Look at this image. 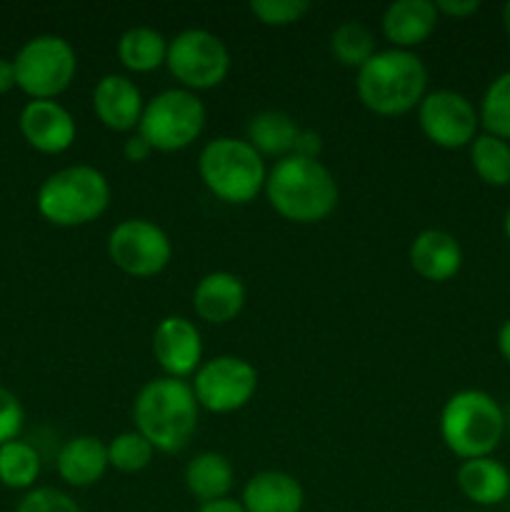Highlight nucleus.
Segmentation results:
<instances>
[{
    "mask_svg": "<svg viewBox=\"0 0 510 512\" xmlns=\"http://www.w3.org/2000/svg\"><path fill=\"white\" fill-rule=\"evenodd\" d=\"M153 455L155 448L138 430L115 435L108 443V463L110 468L120 470V473H140L153 463Z\"/></svg>",
    "mask_w": 510,
    "mask_h": 512,
    "instance_id": "29",
    "label": "nucleus"
},
{
    "mask_svg": "<svg viewBox=\"0 0 510 512\" xmlns=\"http://www.w3.org/2000/svg\"><path fill=\"white\" fill-rule=\"evenodd\" d=\"M248 290L238 275L228 270H215L203 275L193 290V310L203 323L228 325L243 313Z\"/></svg>",
    "mask_w": 510,
    "mask_h": 512,
    "instance_id": "16",
    "label": "nucleus"
},
{
    "mask_svg": "<svg viewBox=\"0 0 510 512\" xmlns=\"http://www.w3.org/2000/svg\"><path fill=\"white\" fill-rule=\"evenodd\" d=\"M503 25H505V33L510 35V3H505L503 8Z\"/></svg>",
    "mask_w": 510,
    "mask_h": 512,
    "instance_id": "39",
    "label": "nucleus"
},
{
    "mask_svg": "<svg viewBox=\"0 0 510 512\" xmlns=\"http://www.w3.org/2000/svg\"><path fill=\"white\" fill-rule=\"evenodd\" d=\"M95 118L115 133H133L143 118L145 100L138 85L128 75L110 73L95 83L93 88Z\"/></svg>",
    "mask_w": 510,
    "mask_h": 512,
    "instance_id": "15",
    "label": "nucleus"
},
{
    "mask_svg": "<svg viewBox=\"0 0 510 512\" xmlns=\"http://www.w3.org/2000/svg\"><path fill=\"white\" fill-rule=\"evenodd\" d=\"M435 8H438L440 15H448V18H455V20H465L470 18V15L478 13L480 3L478 0H438Z\"/></svg>",
    "mask_w": 510,
    "mask_h": 512,
    "instance_id": "33",
    "label": "nucleus"
},
{
    "mask_svg": "<svg viewBox=\"0 0 510 512\" xmlns=\"http://www.w3.org/2000/svg\"><path fill=\"white\" fill-rule=\"evenodd\" d=\"M330 53L345 68L360 70L378 50H375V35L360 20H345L343 25L330 35Z\"/></svg>",
    "mask_w": 510,
    "mask_h": 512,
    "instance_id": "26",
    "label": "nucleus"
},
{
    "mask_svg": "<svg viewBox=\"0 0 510 512\" xmlns=\"http://www.w3.org/2000/svg\"><path fill=\"white\" fill-rule=\"evenodd\" d=\"M248 8L258 23L268 25V28H285V25L303 20L313 5L308 0H253Z\"/></svg>",
    "mask_w": 510,
    "mask_h": 512,
    "instance_id": "30",
    "label": "nucleus"
},
{
    "mask_svg": "<svg viewBox=\"0 0 510 512\" xmlns=\"http://www.w3.org/2000/svg\"><path fill=\"white\" fill-rule=\"evenodd\" d=\"M258 390V370L238 355H218L205 360L193 375V393L200 408L228 415L245 408Z\"/></svg>",
    "mask_w": 510,
    "mask_h": 512,
    "instance_id": "11",
    "label": "nucleus"
},
{
    "mask_svg": "<svg viewBox=\"0 0 510 512\" xmlns=\"http://www.w3.org/2000/svg\"><path fill=\"white\" fill-rule=\"evenodd\" d=\"M440 13L430 0H395L385 8L383 35L393 48L410 50L423 45L438 28Z\"/></svg>",
    "mask_w": 510,
    "mask_h": 512,
    "instance_id": "18",
    "label": "nucleus"
},
{
    "mask_svg": "<svg viewBox=\"0 0 510 512\" xmlns=\"http://www.w3.org/2000/svg\"><path fill=\"white\" fill-rule=\"evenodd\" d=\"M298 123L285 110H263V113L253 115L248 123V143L258 150L260 155H270V158H288L295 150V140L300 135Z\"/></svg>",
    "mask_w": 510,
    "mask_h": 512,
    "instance_id": "23",
    "label": "nucleus"
},
{
    "mask_svg": "<svg viewBox=\"0 0 510 512\" xmlns=\"http://www.w3.org/2000/svg\"><path fill=\"white\" fill-rule=\"evenodd\" d=\"M55 465L60 480H65L70 488H93L110 468L108 445L95 435H75L60 448Z\"/></svg>",
    "mask_w": 510,
    "mask_h": 512,
    "instance_id": "20",
    "label": "nucleus"
},
{
    "mask_svg": "<svg viewBox=\"0 0 510 512\" xmlns=\"http://www.w3.org/2000/svg\"><path fill=\"white\" fill-rule=\"evenodd\" d=\"M15 512H80V505L58 488H33L23 495Z\"/></svg>",
    "mask_w": 510,
    "mask_h": 512,
    "instance_id": "31",
    "label": "nucleus"
},
{
    "mask_svg": "<svg viewBox=\"0 0 510 512\" xmlns=\"http://www.w3.org/2000/svg\"><path fill=\"white\" fill-rule=\"evenodd\" d=\"M200 405L193 385L178 378L148 380L133 403L135 430L160 453H180L198 430Z\"/></svg>",
    "mask_w": 510,
    "mask_h": 512,
    "instance_id": "2",
    "label": "nucleus"
},
{
    "mask_svg": "<svg viewBox=\"0 0 510 512\" xmlns=\"http://www.w3.org/2000/svg\"><path fill=\"white\" fill-rule=\"evenodd\" d=\"M470 165L475 175L490 188H508L510 185V143L495 135L478 133L470 143Z\"/></svg>",
    "mask_w": 510,
    "mask_h": 512,
    "instance_id": "25",
    "label": "nucleus"
},
{
    "mask_svg": "<svg viewBox=\"0 0 510 512\" xmlns=\"http://www.w3.org/2000/svg\"><path fill=\"white\" fill-rule=\"evenodd\" d=\"M355 93L370 113L398 118L420 105L428 93V70L413 50H378L355 78Z\"/></svg>",
    "mask_w": 510,
    "mask_h": 512,
    "instance_id": "3",
    "label": "nucleus"
},
{
    "mask_svg": "<svg viewBox=\"0 0 510 512\" xmlns=\"http://www.w3.org/2000/svg\"><path fill=\"white\" fill-rule=\"evenodd\" d=\"M40 475V453L25 440L0 445V483L10 490H30Z\"/></svg>",
    "mask_w": 510,
    "mask_h": 512,
    "instance_id": "27",
    "label": "nucleus"
},
{
    "mask_svg": "<svg viewBox=\"0 0 510 512\" xmlns=\"http://www.w3.org/2000/svg\"><path fill=\"white\" fill-rule=\"evenodd\" d=\"M165 68L178 80L180 88L198 93L218 88L228 78L230 53L223 40L210 30L188 28L168 40Z\"/></svg>",
    "mask_w": 510,
    "mask_h": 512,
    "instance_id": "9",
    "label": "nucleus"
},
{
    "mask_svg": "<svg viewBox=\"0 0 510 512\" xmlns=\"http://www.w3.org/2000/svg\"><path fill=\"white\" fill-rule=\"evenodd\" d=\"M25 143L45 155H60L75 143V118L58 100H30L20 113Z\"/></svg>",
    "mask_w": 510,
    "mask_h": 512,
    "instance_id": "14",
    "label": "nucleus"
},
{
    "mask_svg": "<svg viewBox=\"0 0 510 512\" xmlns=\"http://www.w3.org/2000/svg\"><path fill=\"white\" fill-rule=\"evenodd\" d=\"M418 123L425 138L445 150L470 148L480 128L475 105L463 93L448 88L425 93L418 105Z\"/></svg>",
    "mask_w": 510,
    "mask_h": 512,
    "instance_id": "12",
    "label": "nucleus"
},
{
    "mask_svg": "<svg viewBox=\"0 0 510 512\" xmlns=\"http://www.w3.org/2000/svg\"><path fill=\"white\" fill-rule=\"evenodd\" d=\"M455 483L460 493L480 508H493L510 498V470L495 458L463 460Z\"/></svg>",
    "mask_w": 510,
    "mask_h": 512,
    "instance_id": "21",
    "label": "nucleus"
},
{
    "mask_svg": "<svg viewBox=\"0 0 510 512\" xmlns=\"http://www.w3.org/2000/svg\"><path fill=\"white\" fill-rule=\"evenodd\" d=\"M195 512H245V510H243V505L238 503V500L225 498V500H215V503L200 505V508Z\"/></svg>",
    "mask_w": 510,
    "mask_h": 512,
    "instance_id": "37",
    "label": "nucleus"
},
{
    "mask_svg": "<svg viewBox=\"0 0 510 512\" xmlns=\"http://www.w3.org/2000/svg\"><path fill=\"white\" fill-rule=\"evenodd\" d=\"M415 273L430 283H448L463 268V248L448 230L430 228L413 238L408 250Z\"/></svg>",
    "mask_w": 510,
    "mask_h": 512,
    "instance_id": "17",
    "label": "nucleus"
},
{
    "mask_svg": "<svg viewBox=\"0 0 510 512\" xmlns=\"http://www.w3.org/2000/svg\"><path fill=\"white\" fill-rule=\"evenodd\" d=\"M498 350H500V355H503L505 363L510 365V318L505 320L498 330Z\"/></svg>",
    "mask_w": 510,
    "mask_h": 512,
    "instance_id": "38",
    "label": "nucleus"
},
{
    "mask_svg": "<svg viewBox=\"0 0 510 512\" xmlns=\"http://www.w3.org/2000/svg\"><path fill=\"white\" fill-rule=\"evenodd\" d=\"M168 58V38L148 25L125 30L118 40V60L130 73H153Z\"/></svg>",
    "mask_w": 510,
    "mask_h": 512,
    "instance_id": "24",
    "label": "nucleus"
},
{
    "mask_svg": "<svg viewBox=\"0 0 510 512\" xmlns=\"http://www.w3.org/2000/svg\"><path fill=\"white\" fill-rule=\"evenodd\" d=\"M153 153L155 150L150 148V143L140 133H130L128 138H125L123 155L128 163H145V160H148Z\"/></svg>",
    "mask_w": 510,
    "mask_h": 512,
    "instance_id": "34",
    "label": "nucleus"
},
{
    "mask_svg": "<svg viewBox=\"0 0 510 512\" xmlns=\"http://www.w3.org/2000/svg\"><path fill=\"white\" fill-rule=\"evenodd\" d=\"M240 505L245 512H300L305 490L295 475L283 470H260L245 483Z\"/></svg>",
    "mask_w": 510,
    "mask_h": 512,
    "instance_id": "19",
    "label": "nucleus"
},
{
    "mask_svg": "<svg viewBox=\"0 0 510 512\" xmlns=\"http://www.w3.org/2000/svg\"><path fill=\"white\" fill-rule=\"evenodd\" d=\"M505 433V410L483 390H458L440 410V438L460 460L490 458Z\"/></svg>",
    "mask_w": 510,
    "mask_h": 512,
    "instance_id": "4",
    "label": "nucleus"
},
{
    "mask_svg": "<svg viewBox=\"0 0 510 512\" xmlns=\"http://www.w3.org/2000/svg\"><path fill=\"white\" fill-rule=\"evenodd\" d=\"M265 198L270 208L288 223H323L340 198L338 180L328 165L313 158H280L265 178Z\"/></svg>",
    "mask_w": 510,
    "mask_h": 512,
    "instance_id": "1",
    "label": "nucleus"
},
{
    "mask_svg": "<svg viewBox=\"0 0 510 512\" xmlns=\"http://www.w3.org/2000/svg\"><path fill=\"white\" fill-rule=\"evenodd\" d=\"M503 230H505V238L510 240V208L505 210V220H503Z\"/></svg>",
    "mask_w": 510,
    "mask_h": 512,
    "instance_id": "40",
    "label": "nucleus"
},
{
    "mask_svg": "<svg viewBox=\"0 0 510 512\" xmlns=\"http://www.w3.org/2000/svg\"><path fill=\"white\" fill-rule=\"evenodd\" d=\"M13 88H18L15 85V65L13 60H5L0 58V95L10 93Z\"/></svg>",
    "mask_w": 510,
    "mask_h": 512,
    "instance_id": "36",
    "label": "nucleus"
},
{
    "mask_svg": "<svg viewBox=\"0 0 510 512\" xmlns=\"http://www.w3.org/2000/svg\"><path fill=\"white\" fill-rule=\"evenodd\" d=\"M23 420L25 413L20 400L8 388L0 385V445L18 440L20 430H23Z\"/></svg>",
    "mask_w": 510,
    "mask_h": 512,
    "instance_id": "32",
    "label": "nucleus"
},
{
    "mask_svg": "<svg viewBox=\"0 0 510 512\" xmlns=\"http://www.w3.org/2000/svg\"><path fill=\"white\" fill-rule=\"evenodd\" d=\"M198 175L205 188L228 205H248L265 190L268 168L248 140L215 138L198 155Z\"/></svg>",
    "mask_w": 510,
    "mask_h": 512,
    "instance_id": "6",
    "label": "nucleus"
},
{
    "mask_svg": "<svg viewBox=\"0 0 510 512\" xmlns=\"http://www.w3.org/2000/svg\"><path fill=\"white\" fill-rule=\"evenodd\" d=\"M108 255L130 278H155L173 260V243L153 220L128 218L110 230Z\"/></svg>",
    "mask_w": 510,
    "mask_h": 512,
    "instance_id": "10",
    "label": "nucleus"
},
{
    "mask_svg": "<svg viewBox=\"0 0 510 512\" xmlns=\"http://www.w3.org/2000/svg\"><path fill=\"white\" fill-rule=\"evenodd\" d=\"M478 118L485 133L510 143V70L500 73L485 88L483 100H480Z\"/></svg>",
    "mask_w": 510,
    "mask_h": 512,
    "instance_id": "28",
    "label": "nucleus"
},
{
    "mask_svg": "<svg viewBox=\"0 0 510 512\" xmlns=\"http://www.w3.org/2000/svg\"><path fill=\"white\" fill-rule=\"evenodd\" d=\"M108 178L93 165H68L43 180L35 195L38 213L58 228H80L98 220L110 205Z\"/></svg>",
    "mask_w": 510,
    "mask_h": 512,
    "instance_id": "5",
    "label": "nucleus"
},
{
    "mask_svg": "<svg viewBox=\"0 0 510 512\" xmlns=\"http://www.w3.org/2000/svg\"><path fill=\"white\" fill-rule=\"evenodd\" d=\"M320 150H323V140H320L318 133L313 130H300L298 140H295L293 155H300V158H320Z\"/></svg>",
    "mask_w": 510,
    "mask_h": 512,
    "instance_id": "35",
    "label": "nucleus"
},
{
    "mask_svg": "<svg viewBox=\"0 0 510 512\" xmlns=\"http://www.w3.org/2000/svg\"><path fill=\"white\" fill-rule=\"evenodd\" d=\"M233 480V465L215 450L198 453L185 465V488L200 505L228 498V493L233 490Z\"/></svg>",
    "mask_w": 510,
    "mask_h": 512,
    "instance_id": "22",
    "label": "nucleus"
},
{
    "mask_svg": "<svg viewBox=\"0 0 510 512\" xmlns=\"http://www.w3.org/2000/svg\"><path fill=\"white\" fill-rule=\"evenodd\" d=\"M153 355L165 378L185 380L203 365V335L193 320L168 315L153 330Z\"/></svg>",
    "mask_w": 510,
    "mask_h": 512,
    "instance_id": "13",
    "label": "nucleus"
},
{
    "mask_svg": "<svg viewBox=\"0 0 510 512\" xmlns=\"http://www.w3.org/2000/svg\"><path fill=\"white\" fill-rule=\"evenodd\" d=\"M15 85L33 100H55L70 88L78 73L75 48L60 35H38L13 60Z\"/></svg>",
    "mask_w": 510,
    "mask_h": 512,
    "instance_id": "8",
    "label": "nucleus"
},
{
    "mask_svg": "<svg viewBox=\"0 0 510 512\" xmlns=\"http://www.w3.org/2000/svg\"><path fill=\"white\" fill-rule=\"evenodd\" d=\"M208 120L203 100L185 88H170L145 103L143 118L135 133L143 135L150 148L160 153H178L200 138Z\"/></svg>",
    "mask_w": 510,
    "mask_h": 512,
    "instance_id": "7",
    "label": "nucleus"
}]
</instances>
